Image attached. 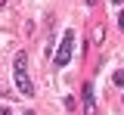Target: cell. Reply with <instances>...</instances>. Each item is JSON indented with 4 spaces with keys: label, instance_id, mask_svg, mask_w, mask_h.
<instances>
[{
    "label": "cell",
    "instance_id": "1",
    "mask_svg": "<svg viewBox=\"0 0 124 115\" xmlns=\"http://www.w3.org/2000/svg\"><path fill=\"white\" fill-rule=\"evenodd\" d=\"M13 72H16V87H19V93L34 97V84H31V78H28V59H25V53H19V56H16Z\"/></svg>",
    "mask_w": 124,
    "mask_h": 115
},
{
    "label": "cell",
    "instance_id": "2",
    "mask_svg": "<svg viewBox=\"0 0 124 115\" xmlns=\"http://www.w3.org/2000/svg\"><path fill=\"white\" fill-rule=\"evenodd\" d=\"M71 53H75V31H65L62 34V44H59V50H56V56H53V62L56 66H68L71 62Z\"/></svg>",
    "mask_w": 124,
    "mask_h": 115
},
{
    "label": "cell",
    "instance_id": "3",
    "mask_svg": "<svg viewBox=\"0 0 124 115\" xmlns=\"http://www.w3.org/2000/svg\"><path fill=\"white\" fill-rule=\"evenodd\" d=\"M81 97H84V115H96V97H93V84L90 81L81 87Z\"/></svg>",
    "mask_w": 124,
    "mask_h": 115
},
{
    "label": "cell",
    "instance_id": "4",
    "mask_svg": "<svg viewBox=\"0 0 124 115\" xmlns=\"http://www.w3.org/2000/svg\"><path fill=\"white\" fill-rule=\"evenodd\" d=\"M112 81L118 84V87H124V68H118V72H115V75H112Z\"/></svg>",
    "mask_w": 124,
    "mask_h": 115
},
{
    "label": "cell",
    "instance_id": "5",
    "mask_svg": "<svg viewBox=\"0 0 124 115\" xmlns=\"http://www.w3.org/2000/svg\"><path fill=\"white\" fill-rule=\"evenodd\" d=\"M118 28H121V31H124V13H121V16H118Z\"/></svg>",
    "mask_w": 124,
    "mask_h": 115
},
{
    "label": "cell",
    "instance_id": "6",
    "mask_svg": "<svg viewBox=\"0 0 124 115\" xmlns=\"http://www.w3.org/2000/svg\"><path fill=\"white\" fill-rule=\"evenodd\" d=\"M0 115H13V112H9V109H6V106H0Z\"/></svg>",
    "mask_w": 124,
    "mask_h": 115
},
{
    "label": "cell",
    "instance_id": "7",
    "mask_svg": "<svg viewBox=\"0 0 124 115\" xmlns=\"http://www.w3.org/2000/svg\"><path fill=\"white\" fill-rule=\"evenodd\" d=\"M112 3H115V6H121V3H124V0H112Z\"/></svg>",
    "mask_w": 124,
    "mask_h": 115
},
{
    "label": "cell",
    "instance_id": "8",
    "mask_svg": "<svg viewBox=\"0 0 124 115\" xmlns=\"http://www.w3.org/2000/svg\"><path fill=\"white\" fill-rule=\"evenodd\" d=\"M3 3H6V0H0V6H3Z\"/></svg>",
    "mask_w": 124,
    "mask_h": 115
},
{
    "label": "cell",
    "instance_id": "9",
    "mask_svg": "<svg viewBox=\"0 0 124 115\" xmlns=\"http://www.w3.org/2000/svg\"><path fill=\"white\" fill-rule=\"evenodd\" d=\"M25 115H34V112H25Z\"/></svg>",
    "mask_w": 124,
    "mask_h": 115
}]
</instances>
